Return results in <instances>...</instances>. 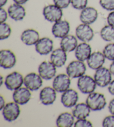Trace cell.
<instances>
[{
  "label": "cell",
  "mask_w": 114,
  "mask_h": 127,
  "mask_svg": "<svg viewBox=\"0 0 114 127\" xmlns=\"http://www.w3.org/2000/svg\"><path fill=\"white\" fill-rule=\"evenodd\" d=\"M86 103L92 111H100L105 108L107 102L103 94L93 92L87 96Z\"/></svg>",
  "instance_id": "6da1fadb"
},
{
  "label": "cell",
  "mask_w": 114,
  "mask_h": 127,
  "mask_svg": "<svg viewBox=\"0 0 114 127\" xmlns=\"http://www.w3.org/2000/svg\"><path fill=\"white\" fill-rule=\"evenodd\" d=\"M42 14L44 18L50 23L61 20L63 16L62 9L55 4L46 6L43 8Z\"/></svg>",
  "instance_id": "7a4b0ae2"
},
{
  "label": "cell",
  "mask_w": 114,
  "mask_h": 127,
  "mask_svg": "<svg viewBox=\"0 0 114 127\" xmlns=\"http://www.w3.org/2000/svg\"><path fill=\"white\" fill-rule=\"evenodd\" d=\"M86 66L84 62L74 61L70 62L66 67V74L71 78H77L84 75Z\"/></svg>",
  "instance_id": "3957f363"
},
{
  "label": "cell",
  "mask_w": 114,
  "mask_h": 127,
  "mask_svg": "<svg viewBox=\"0 0 114 127\" xmlns=\"http://www.w3.org/2000/svg\"><path fill=\"white\" fill-rule=\"evenodd\" d=\"M77 85L81 93L84 94H89L94 92L97 85L94 78L84 74L78 78Z\"/></svg>",
  "instance_id": "277c9868"
},
{
  "label": "cell",
  "mask_w": 114,
  "mask_h": 127,
  "mask_svg": "<svg viewBox=\"0 0 114 127\" xmlns=\"http://www.w3.org/2000/svg\"><path fill=\"white\" fill-rule=\"evenodd\" d=\"M24 84V78L22 74L15 71L6 76L5 85L6 88L11 91H15L21 87Z\"/></svg>",
  "instance_id": "5b68a950"
},
{
  "label": "cell",
  "mask_w": 114,
  "mask_h": 127,
  "mask_svg": "<svg viewBox=\"0 0 114 127\" xmlns=\"http://www.w3.org/2000/svg\"><path fill=\"white\" fill-rule=\"evenodd\" d=\"M112 75L113 74L109 69L102 67L96 70L94 78L98 86L105 87L108 86L111 82Z\"/></svg>",
  "instance_id": "8992f818"
},
{
  "label": "cell",
  "mask_w": 114,
  "mask_h": 127,
  "mask_svg": "<svg viewBox=\"0 0 114 127\" xmlns=\"http://www.w3.org/2000/svg\"><path fill=\"white\" fill-rule=\"evenodd\" d=\"M20 111L19 105L14 101L6 104L2 110V113L5 120L12 122L19 118Z\"/></svg>",
  "instance_id": "52a82bcc"
},
{
  "label": "cell",
  "mask_w": 114,
  "mask_h": 127,
  "mask_svg": "<svg viewBox=\"0 0 114 127\" xmlns=\"http://www.w3.org/2000/svg\"><path fill=\"white\" fill-rule=\"evenodd\" d=\"M90 25L81 24L76 28L75 34L77 38L82 42L88 43L93 40L94 37V32Z\"/></svg>",
  "instance_id": "ba28073f"
},
{
  "label": "cell",
  "mask_w": 114,
  "mask_h": 127,
  "mask_svg": "<svg viewBox=\"0 0 114 127\" xmlns=\"http://www.w3.org/2000/svg\"><path fill=\"white\" fill-rule=\"evenodd\" d=\"M42 78L39 74L31 72L24 77V85L31 91H37L42 86Z\"/></svg>",
  "instance_id": "9c48e42d"
},
{
  "label": "cell",
  "mask_w": 114,
  "mask_h": 127,
  "mask_svg": "<svg viewBox=\"0 0 114 127\" xmlns=\"http://www.w3.org/2000/svg\"><path fill=\"white\" fill-rule=\"evenodd\" d=\"M16 63V57L11 50L2 49L0 51V65L4 69H11Z\"/></svg>",
  "instance_id": "30bf717a"
},
{
  "label": "cell",
  "mask_w": 114,
  "mask_h": 127,
  "mask_svg": "<svg viewBox=\"0 0 114 127\" xmlns=\"http://www.w3.org/2000/svg\"><path fill=\"white\" fill-rule=\"evenodd\" d=\"M38 74L45 80H50L53 78L56 73V67L51 61H44L39 65L38 68Z\"/></svg>",
  "instance_id": "8fae6325"
},
{
  "label": "cell",
  "mask_w": 114,
  "mask_h": 127,
  "mask_svg": "<svg viewBox=\"0 0 114 127\" xmlns=\"http://www.w3.org/2000/svg\"><path fill=\"white\" fill-rule=\"evenodd\" d=\"M67 74H60L54 78L52 82V87L55 90L60 93L67 90L71 85V80Z\"/></svg>",
  "instance_id": "7c38bea8"
},
{
  "label": "cell",
  "mask_w": 114,
  "mask_h": 127,
  "mask_svg": "<svg viewBox=\"0 0 114 127\" xmlns=\"http://www.w3.org/2000/svg\"><path fill=\"white\" fill-rule=\"evenodd\" d=\"M70 30V23L66 20H61L54 23L51 32L53 35L56 38L62 39L69 34Z\"/></svg>",
  "instance_id": "4fadbf2b"
},
{
  "label": "cell",
  "mask_w": 114,
  "mask_h": 127,
  "mask_svg": "<svg viewBox=\"0 0 114 127\" xmlns=\"http://www.w3.org/2000/svg\"><path fill=\"white\" fill-rule=\"evenodd\" d=\"M35 45V50L40 55L45 56L51 53L54 49V41L47 37L40 38Z\"/></svg>",
  "instance_id": "5bb4252c"
},
{
  "label": "cell",
  "mask_w": 114,
  "mask_h": 127,
  "mask_svg": "<svg viewBox=\"0 0 114 127\" xmlns=\"http://www.w3.org/2000/svg\"><path fill=\"white\" fill-rule=\"evenodd\" d=\"M78 100L77 92L72 89H69L62 93L61 97V103L66 108H71L77 104Z\"/></svg>",
  "instance_id": "9a60e30c"
},
{
  "label": "cell",
  "mask_w": 114,
  "mask_h": 127,
  "mask_svg": "<svg viewBox=\"0 0 114 127\" xmlns=\"http://www.w3.org/2000/svg\"><path fill=\"white\" fill-rule=\"evenodd\" d=\"M98 14L97 10L93 7H87L81 10L80 20L83 24L91 25L97 20Z\"/></svg>",
  "instance_id": "2e32d148"
},
{
  "label": "cell",
  "mask_w": 114,
  "mask_h": 127,
  "mask_svg": "<svg viewBox=\"0 0 114 127\" xmlns=\"http://www.w3.org/2000/svg\"><path fill=\"white\" fill-rule=\"evenodd\" d=\"M12 98L15 102L23 105L27 104L31 98V91L27 87H19L14 91Z\"/></svg>",
  "instance_id": "e0dca14e"
},
{
  "label": "cell",
  "mask_w": 114,
  "mask_h": 127,
  "mask_svg": "<svg viewBox=\"0 0 114 127\" xmlns=\"http://www.w3.org/2000/svg\"><path fill=\"white\" fill-rule=\"evenodd\" d=\"M56 91L53 87L46 86L41 90L40 93V100L44 105L54 104L56 99Z\"/></svg>",
  "instance_id": "ac0fdd59"
},
{
  "label": "cell",
  "mask_w": 114,
  "mask_h": 127,
  "mask_svg": "<svg viewBox=\"0 0 114 127\" xmlns=\"http://www.w3.org/2000/svg\"><path fill=\"white\" fill-rule=\"evenodd\" d=\"M7 12L10 18L16 21L22 20L26 15V10L22 5L15 2L8 7Z\"/></svg>",
  "instance_id": "d6986e66"
},
{
  "label": "cell",
  "mask_w": 114,
  "mask_h": 127,
  "mask_svg": "<svg viewBox=\"0 0 114 127\" xmlns=\"http://www.w3.org/2000/svg\"><path fill=\"white\" fill-rule=\"evenodd\" d=\"M105 56L101 52H95L91 53L87 60V64L89 68L94 70H97L103 67L105 62Z\"/></svg>",
  "instance_id": "ffe728a7"
},
{
  "label": "cell",
  "mask_w": 114,
  "mask_h": 127,
  "mask_svg": "<svg viewBox=\"0 0 114 127\" xmlns=\"http://www.w3.org/2000/svg\"><path fill=\"white\" fill-rule=\"evenodd\" d=\"M40 34L37 30L28 29L22 32L21 40L26 45H35L40 39Z\"/></svg>",
  "instance_id": "44dd1931"
},
{
  "label": "cell",
  "mask_w": 114,
  "mask_h": 127,
  "mask_svg": "<svg viewBox=\"0 0 114 127\" xmlns=\"http://www.w3.org/2000/svg\"><path fill=\"white\" fill-rule=\"evenodd\" d=\"M67 60L66 52L61 48H57L51 52L50 61L56 67H62L65 64Z\"/></svg>",
  "instance_id": "7402d4cb"
},
{
  "label": "cell",
  "mask_w": 114,
  "mask_h": 127,
  "mask_svg": "<svg viewBox=\"0 0 114 127\" xmlns=\"http://www.w3.org/2000/svg\"><path fill=\"white\" fill-rule=\"evenodd\" d=\"M91 47L87 43L82 42L78 44L75 50V56L77 60L84 62L91 54Z\"/></svg>",
  "instance_id": "603a6c76"
},
{
  "label": "cell",
  "mask_w": 114,
  "mask_h": 127,
  "mask_svg": "<svg viewBox=\"0 0 114 127\" xmlns=\"http://www.w3.org/2000/svg\"><path fill=\"white\" fill-rule=\"evenodd\" d=\"M60 45L61 49L66 53L73 52L78 45L77 37L73 35L68 34L61 39Z\"/></svg>",
  "instance_id": "cb8c5ba5"
},
{
  "label": "cell",
  "mask_w": 114,
  "mask_h": 127,
  "mask_svg": "<svg viewBox=\"0 0 114 127\" xmlns=\"http://www.w3.org/2000/svg\"><path fill=\"white\" fill-rule=\"evenodd\" d=\"M91 109L86 103L81 102L76 104L72 109V114L77 119H85L90 115Z\"/></svg>",
  "instance_id": "d4e9b609"
},
{
  "label": "cell",
  "mask_w": 114,
  "mask_h": 127,
  "mask_svg": "<svg viewBox=\"0 0 114 127\" xmlns=\"http://www.w3.org/2000/svg\"><path fill=\"white\" fill-rule=\"evenodd\" d=\"M75 118L73 114L70 113H61L57 118L56 126L58 127H71L75 124Z\"/></svg>",
  "instance_id": "484cf974"
},
{
  "label": "cell",
  "mask_w": 114,
  "mask_h": 127,
  "mask_svg": "<svg viewBox=\"0 0 114 127\" xmlns=\"http://www.w3.org/2000/svg\"><path fill=\"white\" fill-rule=\"evenodd\" d=\"M100 36L102 40L107 42L114 41V27L111 25L104 26L100 30Z\"/></svg>",
  "instance_id": "4316f807"
},
{
  "label": "cell",
  "mask_w": 114,
  "mask_h": 127,
  "mask_svg": "<svg viewBox=\"0 0 114 127\" xmlns=\"http://www.w3.org/2000/svg\"><path fill=\"white\" fill-rule=\"evenodd\" d=\"M11 28L7 23H2L0 24V39L5 40L9 38L11 34Z\"/></svg>",
  "instance_id": "83f0119b"
},
{
  "label": "cell",
  "mask_w": 114,
  "mask_h": 127,
  "mask_svg": "<svg viewBox=\"0 0 114 127\" xmlns=\"http://www.w3.org/2000/svg\"><path fill=\"white\" fill-rule=\"evenodd\" d=\"M102 53L107 60L114 61V43H109L105 46Z\"/></svg>",
  "instance_id": "f1b7e54d"
},
{
  "label": "cell",
  "mask_w": 114,
  "mask_h": 127,
  "mask_svg": "<svg viewBox=\"0 0 114 127\" xmlns=\"http://www.w3.org/2000/svg\"><path fill=\"white\" fill-rule=\"evenodd\" d=\"M88 3V0H71V5L76 10H82L86 8Z\"/></svg>",
  "instance_id": "f546056e"
},
{
  "label": "cell",
  "mask_w": 114,
  "mask_h": 127,
  "mask_svg": "<svg viewBox=\"0 0 114 127\" xmlns=\"http://www.w3.org/2000/svg\"><path fill=\"white\" fill-rule=\"evenodd\" d=\"M99 3L101 7L105 10L114 11V0H99Z\"/></svg>",
  "instance_id": "4dcf8cb0"
},
{
  "label": "cell",
  "mask_w": 114,
  "mask_h": 127,
  "mask_svg": "<svg viewBox=\"0 0 114 127\" xmlns=\"http://www.w3.org/2000/svg\"><path fill=\"white\" fill-rule=\"evenodd\" d=\"M75 127H92L93 124L92 123L85 119H79L76 120L74 124Z\"/></svg>",
  "instance_id": "1f68e13d"
},
{
  "label": "cell",
  "mask_w": 114,
  "mask_h": 127,
  "mask_svg": "<svg viewBox=\"0 0 114 127\" xmlns=\"http://www.w3.org/2000/svg\"><path fill=\"white\" fill-rule=\"evenodd\" d=\"M102 126L104 127H114V115L107 116L102 121Z\"/></svg>",
  "instance_id": "d6a6232c"
},
{
  "label": "cell",
  "mask_w": 114,
  "mask_h": 127,
  "mask_svg": "<svg viewBox=\"0 0 114 127\" xmlns=\"http://www.w3.org/2000/svg\"><path fill=\"white\" fill-rule=\"evenodd\" d=\"M71 0H53L54 4L57 6L61 9H64L69 7L71 4Z\"/></svg>",
  "instance_id": "836d02e7"
},
{
  "label": "cell",
  "mask_w": 114,
  "mask_h": 127,
  "mask_svg": "<svg viewBox=\"0 0 114 127\" xmlns=\"http://www.w3.org/2000/svg\"><path fill=\"white\" fill-rule=\"evenodd\" d=\"M8 12L4 9L3 7L0 8V23H5L8 17Z\"/></svg>",
  "instance_id": "e575fe53"
},
{
  "label": "cell",
  "mask_w": 114,
  "mask_h": 127,
  "mask_svg": "<svg viewBox=\"0 0 114 127\" xmlns=\"http://www.w3.org/2000/svg\"><path fill=\"white\" fill-rule=\"evenodd\" d=\"M107 22L108 25L114 27V11H110L107 17Z\"/></svg>",
  "instance_id": "d590c367"
},
{
  "label": "cell",
  "mask_w": 114,
  "mask_h": 127,
  "mask_svg": "<svg viewBox=\"0 0 114 127\" xmlns=\"http://www.w3.org/2000/svg\"><path fill=\"white\" fill-rule=\"evenodd\" d=\"M108 109L109 112L111 113V114L114 115V98L110 101Z\"/></svg>",
  "instance_id": "8d00e7d4"
},
{
  "label": "cell",
  "mask_w": 114,
  "mask_h": 127,
  "mask_svg": "<svg viewBox=\"0 0 114 127\" xmlns=\"http://www.w3.org/2000/svg\"><path fill=\"white\" fill-rule=\"evenodd\" d=\"M108 91L111 95L114 96V80H112L111 82L108 85Z\"/></svg>",
  "instance_id": "74e56055"
},
{
  "label": "cell",
  "mask_w": 114,
  "mask_h": 127,
  "mask_svg": "<svg viewBox=\"0 0 114 127\" xmlns=\"http://www.w3.org/2000/svg\"><path fill=\"white\" fill-rule=\"evenodd\" d=\"M5 100L2 96H0V110H2L4 107L6 105Z\"/></svg>",
  "instance_id": "f35d334b"
},
{
  "label": "cell",
  "mask_w": 114,
  "mask_h": 127,
  "mask_svg": "<svg viewBox=\"0 0 114 127\" xmlns=\"http://www.w3.org/2000/svg\"><path fill=\"white\" fill-rule=\"evenodd\" d=\"M15 3L20 4V5H23L26 3L28 0H13Z\"/></svg>",
  "instance_id": "ab89813d"
},
{
  "label": "cell",
  "mask_w": 114,
  "mask_h": 127,
  "mask_svg": "<svg viewBox=\"0 0 114 127\" xmlns=\"http://www.w3.org/2000/svg\"><path fill=\"white\" fill-rule=\"evenodd\" d=\"M109 69L110 71L111 74L114 76V61H113L112 63L110 65Z\"/></svg>",
  "instance_id": "60d3db41"
},
{
  "label": "cell",
  "mask_w": 114,
  "mask_h": 127,
  "mask_svg": "<svg viewBox=\"0 0 114 127\" xmlns=\"http://www.w3.org/2000/svg\"><path fill=\"white\" fill-rule=\"evenodd\" d=\"M7 1L8 0H0V6H1V7H3V6L6 5Z\"/></svg>",
  "instance_id": "b9f144b4"
},
{
  "label": "cell",
  "mask_w": 114,
  "mask_h": 127,
  "mask_svg": "<svg viewBox=\"0 0 114 127\" xmlns=\"http://www.w3.org/2000/svg\"><path fill=\"white\" fill-rule=\"evenodd\" d=\"M0 80H1V86L3 85V77L2 76H1V78H0Z\"/></svg>",
  "instance_id": "7bdbcfd3"
}]
</instances>
